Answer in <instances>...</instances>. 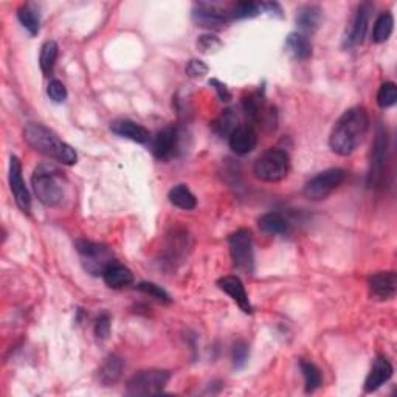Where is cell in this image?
<instances>
[{"mask_svg":"<svg viewBox=\"0 0 397 397\" xmlns=\"http://www.w3.org/2000/svg\"><path fill=\"white\" fill-rule=\"evenodd\" d=\"M210 84L215 86V89H216V92L219 93V98H220V100H222V101H230L231 93L229 92V89H227L225 84H222V83H220V81H217V79H211Z\"/></svg>","mask_w":397,"mask_h":397,"instance_id":"obj_38","label":"cell"},{"mask_svg":"<svg viewBox=\"0 0 397 397\" xmlns=\"http://www.w3.org/2000/svg\"><path fill=\"white\" fill-rule=\"evenodd\" d=\"M123 370H124V360L120 356L110 354L100 366L98 380L105 386H112L121 379Z\"/></svg>","mask_w":397,"mask_h":397,"instance_id":"obj_19","label":"cell"},{"mask_svg":"<svg viewBox=\"0 0 397 397\" xmlns=\"http://www.w3.org/2000/svg\"><path fill=\"white\" fill-rule=\"evenodd\" d=\"M102 279L110 289H124L134 283V274L123 264L112 262L102 274Z\"/></svg>","mask_w":397,"mask_h":397,"instance_id":"obj_20","label":"cell"},{"mask_svg":"<svg viewBox=\"0 0 397 397\" xmlns=\"http://www.w3.org/2000/svg\"><path fill=\"white\" fill-rule=\"evenodd\" d=\"M169 202L180 210L191 211L197 207V198L187 185H175L168 194Z\"/></svg>","mask_w":397,"mask_h":397,"instance_id":"obj_24","label":"cell"},{"mask_svg":"<svg viewBox=\"0 0 397 397\" xmlns=\"http://www.w3.org/2000/svg\"><path fill=\"white\" fill-rule=\"evenodd\" d=\"M300 370L304 377V389L307 394L315 393L323 384V376L320 368L311 360L303 358L300 362Z\"/></svg>","mask_w":397,"mask_h":397,"instance_id":"obj_25","label":"cell"},{"mask_svg":"<svg viewBox=\"0 0 397 397\" xmlns=\"http://www.w3.org/2000/svg\"><path fill=\"white\" fill-rule=\"evenodd\" d=\"M25 142L43 156L72 166L78 161V154L73 146L62 142L53 130L39 123H28L24 129Z\"/></svg>","mask_w":397,"mask_h":397,"instance_id":"obj_2","label":"cell"},{"mask_svg":"<svg viewBox=\"0 0 397 397\" xmlns=\"http://www.w3.org/2000/svg\"><path fill=\"white\" fill-rule=\"evenodd\" d=\"M47 95L51 101L64 102L67 98V89H65V86L60 79H51L47 86Z\"/></svg>","mask_w":397,"mask_h":397,"instance_id":"obj_34","label":"cell"},{"mask_svg":"<svg viewBox=\"0 0 397 397\" xmlns=\"http://www.w3.org/2000/svg\"><path fill=\"white\" fill-rule=\"evenodd\" d=\"M60 173L47 165H41L34 169L32 185L38 201L46 207H60L64 201V187L60 179Z\"/></svg>","mask_w":397,"mask_h":397,"instance_id":"obj_3","label":"cell"},{"mask_svg":"<svg viewBox=\"0 0 397 397\" xmlns=\"http://www.w3.org/2000/svg\"><path fill=\"white\" fill-rule=\"evenodd\" d=\"M220 47H222V42L217 38V36L213 34H202L198 36L197 39V48L202 51V53H215Z\"/></svg>","mask_w":397,"mask_h":397,"instance_id":"obj_33","label":"cell"},{"mask_svg":"<svg viewBox=\"0 0 397 397\" xmlns=\"http://www.w3.org/2000/svg\"><path fill=\"white\" fill-rule=\"evenodd\" d=\"M394 30V18L389 11L382 13L374 24L372 30V41L376 43H384L389 39Z\"/></svg>","mask_w":397,"mask_h":397,"instance_id":"obj_27","label":"cell"},{"mask_svg":"<svg viewBox=\"0 0 397 397\" xmlns=\"http://www.w3.org/2000/svg\"><path fill=\"white\" fill-rule=\"evenodd\" d=\"M236 115L231 109H225L222 110V114H220L216 121L213 123V130L216 132L217 135L220 137H230L231 132L236 129Z\"/></svg>","mask_w":397,"mask_h":397,"instance_id":"obj_29","label":"cell"},{"mask_svg":"<svg viewBox=\"0 0 397 397\" xmlns=\"http://www.w3.org/2000/svg\"><path fill=\"white\" fill-rule=\"evenodd\" d=\"M229 248L233 266L241 274L252 275L255 270V252L252 231L239 229L229 236Z\"/></svg>","mask_w":397,"mask_h":397,"instance_id":"obj_5","label":"cell"},{"mask_svg":"<svg viewBox=\"0 0 397 397\" xmlns=\"http://www.w3.org/2000/svg\"><path fill=\"white\" fill-rule=\"evenodd\" d=\"M193 20L197 27L208 28V30H219L225 27L231 20L229 16V10L219 8L215 4H196L193 8Z\"/></svg>","mask_w":397,"mask_h":397,"instance_id":"obj_10","label":"cell"},{"mask_svg":"<svg viewBox=\"0 0 397 397\" xmlns=\"http://www.w3.org/2000/svg\"><path fill=\"white\" fill-rule=\"evenodd\" d=\"M8 180H10V189L14 196V202L24 213L32 211V196L28 191L24 177H22V163L19 157L11 156L10 159V171H8Z\"/></svg>","mask_w":397,"mask_h":397,"instance_id":"obj_11","label":"cell"},{"mask_svg":"<svg viewBox=\"0 0 397 397\" xmlns=\"http://www.w3.org/2000/svg\"><path fill=\"white\" fill-rule=\"evenodd\" d=\"M137 289L140 292L146 293V295L156 298L157 301H160V303H165V304L171 303V297L168 295V292L165 289H161L160 285H157V284H154V283H140L137 285Z\"/></svg>","mask_w":397,"mask_h":397,"instance_id":"obj_32","label":"cell"},{"mask_svg":"<svg viewBox=\"0 0 397 397\" xmlns=\"http://www.w3.org/2000/svg\"><path fill=\"white\" fill-rule=\"evenodd\" d=\"M370 130V115L363 106L348 109L338 119L329 134V148L337 156L348 157L362 144Z\"/></svg>","mask_w":397,"mask_h":397,"instance_id":"obj_1","label":"cell"},{"mask_svg":"<svg viewBox=\"0 0 397 397\" xmlns=\"http://www.w3.org/2000/svg\"><path fill=\"white\" fill-rule=\"evenodd\" d=\"M372 11L371 4H362L358 6V10L356 13L354 19H352L351 32L346 38V42L349 47L358 46V43H363L366 33H368V25H370V16Z\"/></svg>","mask_w":397,"mask_h":397,"instance_id":"obj_17","label":"cell"},{"mask_svg":"<svg viewBox=\"0 0 397 397\" xmlns=\"http://www.w3.org/2000/svg\"><path fill=\"white\" fill-rule=\"evenodd\" d=\"M58 55H60V47H58V43L55 41H47L43 43L39 55V65L46 76H50L51 73H53Z\"/></svg>","mask_w":397,"mask_h":397,"instance_id":"obj_28","label":"cell"},{"mask_svg":"<svg viewBox=\"0 0 397 397\" xmlns=\"http://www.w3.org/2000/svg\"><path fill=\"white\" fill-rule=\"evenodd\" d=\"M344 179H346V171H344V169L342 168L326 169V171L314 175V177L306 183L303 194L309 198V201L314 202L325 201L326 197H329L338 187L342 185Z\"/></svg>","mask_w":397,"mask_h":397,"instance_id":"obj_6","label":"cell"},{"mask_svg":"<svg viewBox=\"0 0 397 397\" xmlns=\"http://www.w3.org/2000/svg\"><path fill=\"white\" fill-rule=\"evenodd\" d=\"M110 334V315L102 314L98 317L97 323H95V335H97L100 340H106Z\"/></svg>","mask_w":397,"mask_h":397,"instance_id":"obj_37","label":"cell"},{"mask_svg":"<svg viewBox=\"0 0 397 397\" xmlns=\"http://www.w3.org/2000/svg\"><path fill=\"white\" fill-rule=\"evenodd\" d=\"M261 8L266 11V13H270V14H278V16H281V6H279L276 2H269V4H261Z\"/></svg>","mask_w":397,"mask_h":397,"instance_id":"obj_39","label":"cell"},{"mask_svg":"<svg viewBox=\"0 0 397 397\" xmlns=\"http://www.w3.org/2000/svg\"><path fill=\"white\" fill-rule=\"evenodd\" d=\"M262 11L261 4L256 2H238L230 6L229 16L231 20L239 19H252L256 18Z\"/></svg>","mask_w":397,"mask_h":397,"instance_id":"obj_30","label":"cell"},{"mask_svg":"<svg viewBox=\"0 0 397 397\" xmlns=\"http://www.w3.org/2000/svg\"><path fill=\"white\" fill-rule=\"evenodd\" d=\"M397 102V86L391 81L384 83L380 86V89L377 92V105L382 109H388L394 106Z\"/></svg>","mask_w":397,"mask_h":397,"instance_id":"obj_31","label":"cell"},{"mask_svg":"<svg viewBox=\"0 0 397 397\" xmlns=\"http://www.w3.org/2000/svg\"><path fill=\"white\" fill-rule=\"evenodd\" d=\"M187 75L189 78H202L208 73V65L205 64L203 61H198V60H191L187 67H185Z\"/></svg>","mask_w":397,"mask_h":397,"instance_id":"obj_36","label":"cell"},{"mask_svg":"<svg viewBox=\"0 0 397 397\" xmlns=\"http://www.w3.org/2000/svg\"><path fill=\"white\" fill-rule=\"evenodd\" d=\"M290 169V157L284 149H267L255 161L253 174L262 182L275 183L288 177Z\"/></svg>","mask_w":397,"mask_h":397,"instance_id":"obj_4","label":"cell"},{"mask_svg":"<svg viewBox=\"0 0 397 397\" xmlns=\"http://www.w3.org/2000/svg\"><path fill=\"white\" fill-rule=\"evenodd\" d=\"M393 372L394 368L389 363V360L384 356H379L374 360L371 371L365 380V393L377 391L382 385L386 384V382L393 377Z\"/></svg>","mask_w":397,"mask_h":397,"instance_id":"obj_15","label":"cell"},{"mask_svg":"<svg viewBox=\"0 0 397 397\" xmlns=\"http://www.w3.org/2000/svg\"><path fill=\"white\" fill-rule=\"evenodd\" d=\"M18 19L20 25L32 36H36L41 30V14L34 8V5L25 4L18 10Z\"/></svg>","mask_w":397,"mask_h":397,"instance_id":"obj_26","label":"cell"},{"mask_svg":"<svg viewBox=\"0 0 397 397\" xmlns=\"http://www.w3.org/2000/svg\"><path fill=\"white\" fill-rule=\"evenodd\" d=\"M285 48L289 53L300 61H306L312 56V43L307 39V36L301 34L298 32L290 33L285 38Z\"/></svg>","mask_w":397,"mask_h":397,"instance_id":"obj_22","label":"cell"},{"mask_svg":"<svg viewBox=\"0 0 397 397\" xmlns=\"http://www.w3.org/2000/svg\"><path fill=\"white\" fill-rule=\"evenodd\" d=\"M248 344L245 342H236L233 346V363L234 366L241 370V368H244L247 360H248Z\"/></svg>","mask_w":397,"mask_h":397,"instance_id":"obj_35","label":"cell"},{"mask_svg":"<svg viewBox=\"0 0 397 397\" xmlns=\"http://www.w3.org/2000/svg\"><path fill=\"white\" fill-rule=\"evenodd\" d=\"M110 130L119 137L128 138L130 142H135L140 144L148 143L151 140V132L144 126L138 123H134L130 120H119L110 124Z\"/></svg>","mask_w":397,"mask_h":397,"instance_id":"obj_18","label":"cell"},{"mask_svg":"<svg viewBox=\"0 0 397 397\" xmlns=\"http://www.w3.org/2000/svg\"><path fill=\"white\" fill-rule=\"evenodd\" d=\"M386 152H388V135L382 124L377 126L376 138H374L371 160H370V171H368V187H377L384 177L385 163H386Z\"/></svg>","mask_w":397,"mask_h":397,"instance_id":"obj_9","label":"cell"},{"mask_svg":"<svg viewBox=\"0 0 397 397\" xmlns=\"http://www.w3.org/2000/svg\"><path fill=\"white\" fill-rule=\"evenodd\" d=\"M169 379H171V372L165 370L138 371L128 382V394L157 396L163 391Z\"/></svg>","mask_w":397,"mask_h":397,"instance_id":"obj_7","label":"cell"},{"mask_svg":"<svg viewBox=\"0 0 397 397\" xmlns=\"http://www.w3.org/2000/svg\"><path fill=\"white\" fill-rule=\"evenodd\" d=\"M370 295L376 300H393L397 292L396 271H377L368 278Z\"/></svg>","mask_w":397,"mask_h":397,"instance_id":"obj_12","label":"cell"},{"mask_svg":"<svg viewBox=\"0 0 397 397\" xmlns=\"http://www.w3.org/2000/svg\"><path fill=\"white\" fill-rule=\"evenodd\" d=\"M258 143V134L252 126H238L229 137V144L234 154L245 156L250 154Z\"/></svg>","mask_w":397,"mask_h":397,"instance_id":"obj_16","label":"cell"},{"mask_svg":"<svg viewBox=\"0 0 397 397\" xmlns=\"http://www.w3.org/2000/svg\"><path fill=\"white\" fill-rule=\"evenodd\" d=\"M217 288L225 292L234 303H236L242 312L252 314L253 306L250 303V298L245 292L244 284H242L241 279L238 276H224L217 281Z\"/></svg>","mask_w":397,"mask_h":397,"instance_id":"obj_14","label":"cell"},{"mask_svg":"<svg viewBox=\"0 0 397 397\" xmlns=\"http://www.w3.org/2000/svg\"><path fill=\"white\" fill-rule=\"evenodd\" d=\"M260 229L267 234H288L290 231V224L279 213H267L258 220Z\"/></svg>","mask_w":397,"mask_h":397,"instance_id":"obj_23","label":"cell"},{"mask_svg":"<svg viewBox=\"0 0 397 397\" xmlns=\"http://www.w3.org/2000/svg\"><path fill=\"white\" fill-rule=\"evenodd\" d=\"M297 25L301 30V34H309L315 33L320 27L321 20V10L317 5H304L297 11Z\"/></svg>","mask_w":397,"mask_h":397,"instance_id":"obj_21","label":"cell"},{"mask_svg":"<svg viewBox=\"0 0 397 397\" xmlns=\"http://www.w3.org/2000/svg\"><path fill=\"white\" fill-rule=\"evenodd\" d=\"M179 144L177 129L168 126L159 130V134L152 140V154L159 160H168L174 156Z\"/></svg>","mask_w":397,"mask_h":397,"instance_id":"obj_13","label":"cell"},{"mask_svg":"<svg viewBox=\"0 0 397 397\" xmlns=\"http://www.w3.org/2000/svg\"><path fill=\"white\" fill-rule=\"evenodd\" d=\"M75 245L81 260H83L84 269L92 275H102L105 270L114 262L110 250L105 245L97 244V242L79 239Z\"/></svg>","mask_w":397,"mask_h":397,"instance_id":"obj_8","label":"cell"}]
</instances>
